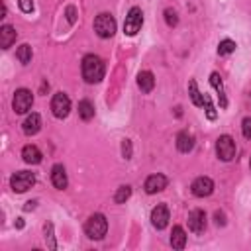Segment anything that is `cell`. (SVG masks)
<instances>
[{"label":"cell","instance_id":"cell-25","mask_svg":"<svg viewBox=\"0 0 251 251\" xmlns=\"http://www.w3.org/2000/svg\"><path fill=\"white\" fill-rule=\"evenodd\" d=\"M235 41L233 39H222L220 41V45H218V53L220 55H229V53H233L235 51Z\"/></svg>","mask_w":251,"mask_h":251},{"label":"cell","instance_id":"cell-7","mask_svg":"<svg viewBox=\"0 0 251 251\" xmlns=\"http://www.w3.org/2000/svg\"><path fill=\"white\" fill-rule=\"evenodd\" d=\"M216 153L222 161H231L235 157V141L231 135H220L216 141Z\"/></svg>","mask_w":251,"mask_h":251},{"label":"cell","instance_id":"cell-29","mask_svg":"<svg viewBox=\"0 0 251 251\" xmlns=\"http://www.w3.org/2000/svg\"><path fill=\"white\" fill-rule=\"evenodd\" d=\"M241 131H243V137L245 139H251V118H245L241 122Z\"/></svg>","mask_w":251,"mask_h":251},{"label":"cell","instance_id":"cell-21","mask_svg":"<svg viewBox=\"0 0 251 251\" xmlns=\"http://www.w3.org/2000/svg\"><path fill=\"white\" fill-rule=\"evenodd\" d=\"M78 116H80L84 122H88V120L94 118V106H92L90 100H80V102H78Z\"/></svg>","mask_w":251,"mask_h":251},{"label":"cell","instance_id":"cell-5","mask_svg":"<svg viewBox=\"0 0 251 251\" xmlns=\"http://www.w3.org/2000/svg\"><path fill=\"white\" fill-rule=\"evenodd\" d=\"M141 25H143V12H141V8L133 6V8L127 12V16H126V22H124V33L131 37V35H135V33L141 29Z\"/></svg>","mask_w":251,"mask_h":251},{"label":"cell","instance_id":"cell-4","mask_svg":"<svg viewBox=\"0 0 251 251\" xmlns=\"http://www.w3.org/2000/svg\"><path fill=\"white\" fill-rule=\"evenodd\" d=\"M33 184H35V175L29 173V171H18V173H14L12 178H10V186H12V190L18 192V194L29 190Z\"/></svg>","mask_w":251,"mask_h":251},{"label":"cell","instance_id":"cell-32","mask_svg":"<svg viewBox=\"0 0 251 251\" xmlns=\"http://www.w3.org/2000/svg\"><path fill=\"white\" fill-rule=\"evenodd\" d=\"M214 218H216V224H218V226H224V224H226V220H224V214H222V212H216V214H214Z\"/></svg>","mask_w":251,"mask_h":251},{"label":"cell","instance_id":"cell-13","mask_svg":"<svg viewBox=\"0 0 251 251\" xmlns=\"http://www.w3.org/2000/svg\"><path fill=\"white\" fill-rule=\"evenodd\" d=\"M22 129H24V133H25V135H35V133L41 129V116H39V114H35V112H31V114L24 120Z\"/></svg>","mask_w":251,"mask_h":251},{"label":"cell","instance_id":"cell-12","mask_svg":"<svg viewBox=\"0 0 251 251\" xmlns=\"http://www.w3.org/2000/svg\"><path fill=\"white\" fill-rule=\"evenodd\" d=\"M167 176L165 175H161V173H157V175H151V176H147L145 178V192L147 194H155V192H161V190H165L167 188Z\"/></svg>","mask_w":251,"mask_h":251},{"label":"cell","instance_id":"cell-8","mask_svg":"<svg viewBox=\"0 0 251 251\" xmlns=\"http://www.w3.org/2000/svg\"><path fill=\"white\" fill-rule=\"evenodd\" d=\"M51 112L59 120H63V118L69 116V112H71V100H69V96L65 92H57L53 96V100H51Z\"/></svg>","mask_w":251,"mask_h":251},{"label":"cell","instance_id":"cell-1","mask_svg":"<svg viewBox=\"0 0 251 251\" xmlns=\"http://www.w3.org/2000/svg\"><path fill=\"white\" fill-rule=\"evenodd\" d=\"M80 71H82V78H84L86 82H90V84L100 82V80L104 78V75H106L104 61H102L98 55H94V53H90V55H84V57H82Z\"/></svg>","mask_w":251,"mask_h":251},{"label":"cell","instance_id":"cell-24","mask_svg":"<svg viewBox=\"0 0 251 251\" xmlns=\"http://www.w3.org/2000/svg\"><path fill=\"white\" fill-rule=\"evenodd\" d=\"M129 196H131V186H127V184H126V186H120V188L116 190V194H114V202H116V204H124Z\"/></svg>","mask_w":251,"mask_h":251},{"label":"cell","instance_id":"cell-6","mask_svg":"<svg viewBox=\"0 0 251 251\" xmlns=\"http://www.w3.org/2000/svg\"><path fill=\"white\" fill-rule=\"evenodd\" d=\"M31 104H33V94H31V90H27V88H18L16 94H14V100H12L14 112H16V114H25V112H29Z\"/></svg>","mask_w":251,"mask_h":251},{"label":"cell","instance_id":"cell-11","mask_svg":"<svg viewBox=\"0 0 251 251\" xmlns=\"http://www.w3.org/2000/svg\"><path fill=\"white\" fill-rule=\"evenodd\" d=\"M188 229L192 233H202L206 229V214H204V210L196 208V210H192L188 214Z\"/></svg>","mask_w":251,"mask_h":251},{"label":"cell","instance_id":"cell-17","mask_svg":"<svg viewBox=\"0 0 251 251\" xmlns=\"http://www.w3.org/2000/svg\"><path fill=\"white\" fill-rule=\"evenodd\" d=\"M137 86H139V90L141 92H151L153 90V86H155V76H153V73L151 71H141L139 75H137Z\"/></svg>","mask_w":251,"mask_h":251},{"label":"cell","instance_id":"cell-10","mask_svg":"<svg viewBox=\"0 0 251 251\" xmlns=\"http://www.w3.org/2000/svg\"><path fill=\"white\" fill-rule=\"evenodd\" d=\"M169 220H171V214H169V208L165 204H157L151 210V224L155 229H165Z\"/></svg>","mask_w":251,"mask_h":251},{"label":"cell","instance_id":"cell-31","mask_svg":"<svg viewBox=\"0 0 251 251\" xmlns=\"http://www.w3.org/2000/svg\"><path fill=\"white\" fill-rule=\"evenodd\" d=\"M67 20H69L71 24H75V8H73V6L67 8Z\"/></svg>","mask_w":251,"mask_h":251},{"label":"cell","instance_id":"cell-33","mask_svg":"<svg viewBox=\"0 0 251 251\" xmlns=\"http://www.w3.org/2000/svg\"><path fill=\"white\" fill-rule=\"evenodd\" d=\"M35 204H37L35 200H29V202H25V206H24V208H25V210H33V208H35Z\"/></svg>","mask_w":251,"mask_h":251},{"label":"cell","instance_id":"cell-30","mask_svg":"<svg viewBox=\"0 0 251 251\" xmlns=\"http://www.w3.org/2000/svg\"><path fill=\"white\" fill-rule=\"evenodd\" d=\"M122 153H124L126 159H131V141H129V139H126V141L122 143Z\"/></svg>","mask_w":251,"mask_h":251},{"label":"cell","instance_id":"cell-2","mask_svg":"<svg viewBox=\"0 0 251 251\" xmlns=\"http://www.w3.org/2000/svg\"><path fill=\"white\" fill-rule=\"evenodd\" d=\"M84 231L90 239H102L108 231V220L104 214H92L84 224Z\"/></svg>","mask_w":251,"mask_h":251},{"label":"cell","instance_id":"cell-20","mask_svg":"<svg viewBox=\"0 0 251 251\" xmlns=\"http://www.w3.org/2000/svg\"><path fill=\"white\" fill-rule=\"evenodd\" d=\"M210 84L216 88V92H218V98H220V106L222 108H226L227 106V98H226V94H224V84H222V80H220V75L218 73H212L210 75Z\"/></svg>","mask_w":251,"mask_h":251},{"label":"cell","instance_id":"cell-19","mask_svg":"<svg viewBox=\"0 0 251 251\" xmlns=\"http://www.w3.org/2000/svg\"><path fill=\"white\" fill-rule=\"evenodd\" d=\"M171 245H173V249H184V245H186V233H184V229L180 226H175L173 227V231H171Z\"/></svg>","mask_w":251,"mask_h":251},{"label":"cell","instance_id":"cell-14","mask_svg":"<svg viewBox=\"0 0 251 251\" xmlns=\"http://www.w3.org/2000/svg\"><path fill=\"white\" fill-rule=\"evenodd\" d=\"M51 182L59 190L67 188V182L69 180H67V171H65L63 165H53V169H51Z\"/></svg>","mask_w":251,"mask_h":251},{"label":"cell","instance_id":"cell-26","mask_svg":"<svg viewBox=\"0 0 251 251\" xmlns=\"http://www.w3.org/2000/svg\"><path fill=\"white\" fill-rule=\"evenodd\" d=\"M165 22H167V25H171V27H175V25L178 24V16H176V12H175L173 8H167V10H165Z\"/></svg>","mask_w":251,"mask_h":251},{"label":"cell","instance_id":"cell-3","mask_svg":"<svg viewBox=\"0 0 251 251\" xmlns=\"http://www.w3.org/2000/svg\"><path fill=\"white\" fill-rule=\"evenodd\" d=\"M94 31L98 33V37L102 39H108L116 33V20L112 14L104 12V14H98L96 20H94Z\"/></svg>","mask_w":251,"mask_h":251},{"label":"cell","instance_id":"cell-28","mask_svg":"<svg viewBox=\"0 0 251 251\" xmlns=\"http://www.w3.org/2000/svg\"><path fill=\"white\" fill-rule=\"evenodd\" d=\"M18 6L25 14H31L33 12V0H18Z\"/></svg>","mask_w":251,"mask_h":251},{"label":"cell","instance_id":"cell-23","mask_svg":"<svg viewBox=\"0 0 251 251\" xmlns=\"http://www.w3.org/2000/svg\"><path fill=\"white\" fill-rule=\"evenodd\" d=\"M16 57H18V61H20V63L27 65V63L31 61V47H29L27 43L20 45V47H18V51H16Z\"/></svg>","mask_w":251,"mask_h":251},{"label":"cell","instance_id":"cell-22","mask_svg":"<svg viewBox=\"0 0 251 251\" xmlns=\"http://www.w3.org/2000/svg\"><path fill=\"white\" fill-rule=\"evenodd\" d=\"M188 94H190V100H192L194 106H204V96L200 94V90L196 86V80L188 82Z\"/></svg>","mask_w":251,"mask_h":251},{"label":"cell","instance_id":"cell-15","mask_svg":"<svg viewBox=\"0 0 251 251\" xmlns=\"http://www.w3.org/2000/svg\"><path fill=\"white\" fill-rule=\"evenodd\" d=\"M22 159H24L27 165H37V163H41L43 155H41V151H39L37 145H25V147L22 149Z\"/></svg>","mask_w":251,"mask_h":251},{"label":"cell","instance_id":"cell-16","mask_svg":"<svg viewBox=\"0 0 251 251\" xmlns=\"http://www.w3.org/2000/svg\"><path fill=\"white\" fill-rule=\"evenodd\" d=\"M16 29L12 27V25H8V24H4L2 27H0V47L2 49H10L12 47V43L16 41Z\"/></svg>","mask_w":251,"mask_h":251},{"label":"cell","instance_id":"cell-9","mask_svg":"<svg viewBox=\"0 0 251 251\" xmlns=\"http://www.w3.org/2000/svg\"><path fill=\"white\" fill-rule=\"evenodd\" d=\"M190 190L194 196L198 198H204V196H210L214 192V180L210 176H198L194 178V182L190 184Z\"/></svg>","mask_w":251,"mask_h":251},{"label":"cell","instance_id":"cell-27","mask_svg":"<svg viewBox=\"0 0 251 251\" xmlns=\"http://www.w3.org/2000/svg\"><path fill=\"white\" fill-rule=\"evenodd\" d=\"M204 108H206V118L208 120H216V110H214V106H212L208 96H204Z\"/></svg>","mask_w":251,"mask_h":251},{"label":"cell","instance_id":"cell-18","mask_svg":"<svg viewBox=\"0 0 251 251\" xmlns=\"http://www.w3.org/2000/svg\"><path fill=\"white\" fill-rule=\"evenodd\" d=\"M192 147H194V135L188 131H180L176 135V149L180 153H188V151H192Z\"/></svg>","mask_w":251,"mask_h":251}]
</instances>
